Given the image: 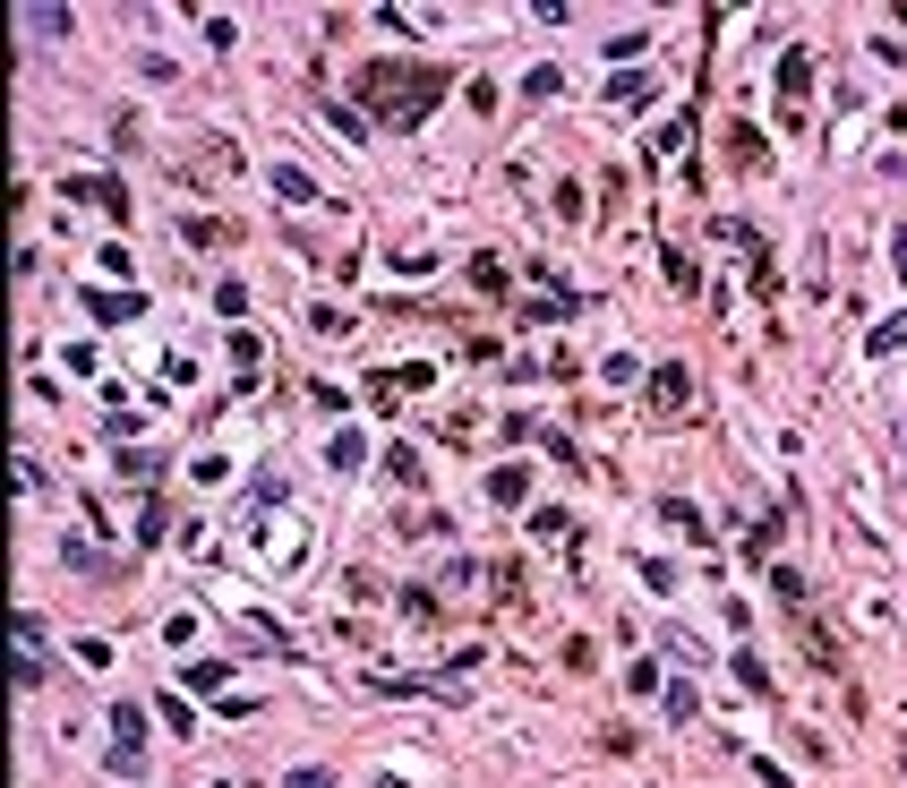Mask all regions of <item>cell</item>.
Wrapping results in <instances>:
<instances>
[{
  "label": "cell",
  "mask_w": 907,
  "mask_h": 788,
  "mask_svg": "<svg viewBox=\"0 0 907 788\" xmlns=\"http://www.w3.org/2000/svg\"><path fill=\"white\" fill-rule=\"evenodd\" d=\"M386 480L411 489V480H420V446H386Z\"/></svg>",
  "instance_id": "19"
},
{
  "label": "cell",
  "mask_w": 907,
  "mask_h": 788,
  "mask_svg": "<svg viewBox=\"0 0 907 788\" xmlns=\"http://www.w3.org/2000/svg\"><path fill=\"white\" fill-rule=\"evenodd\" d=\"M668 283H677V292H702V266H694V258H685V249H677V240H668Z\"/></svg>",
  "instance_id": "25"
},
{
  "label": "cell",
  "mask_w": 907,
  "mask_h": 788,
  "mask_svg": "<svg viewBox=\"0 0 907 788\" xmlns=\"http://www.w3.org/2000/svg\"><path fill=\"white\" fill-rule=\"evenodd\" d=\"M608 103H625V112H643V103H659V86H650V77H616V86H608Z\"/></svg>",
  "instance_id": "22"
},
{
  "label": "cell",
  "mask_w": 907,
  "mask_h": 788,
  "mask_svg": "<svg viewBox=\"0 0 907 788\" xmlns=\"http://www.w3.org/2000/svg\"><path fill=\"white\" fill-rule=\"evenodd\" d=\"M86 309H95L103 326H129V318H146L155 300H146V292H86Z\"/></svg>",
  "instance_id": "7"
},
{
  "label": "cell",
  "mask_w": 907,
  "mask_h": 788,
  "mask_svg": "<svg viewBox=\"0 0 907 788\" xmlns=\"http://www.w3.org/2000/svg\"><path fill=\"white\" fill-rule=\"evenodd\" d=\"M643 394H650V412H659V421H677V412H694V369H685V361H659L643 377Z\"/></svg>",
  "instance_id": "4"
},
{
  "label": "cell",
  "mask_w": 907,
  "mask_h": 788,
  "mask_svg": "<svg viewBox=\"0 0 907 788\" xmlns=\"http://www.w3.org/2000/svg\"><path fill=\"white\" fill-rule=\"evenodd\" d=\"M61 558L77 566V574H103V583H112V574H121V558H103L95 540H61Z\"/></svg>",
  "instance_id": "11"
},
{
  "label": "cell",
  "mask_w": 907,
  "mask_h": 788,
  "mask_svg": "<svg viewBox=\"0 0 907 788\" xmlns=\"http://www.w3.org/2000/svg\"><path fill=\"white\" fill-rule=\"evenodd\" d=\"M189 686H197V694H223V686H231V652H223V660H197Z\"/></svg>",
  "instance_id": "21"
},
{
  "label": "cell",
  "mask_w": 907,
  "mask_h": 788,
  "mask_svg": "<svg viewBox=\"0 0 907 788\" xmlns=\"http://www.w3.org/2000/svg\"><path fill=\"white\" fill-rule=\"evenodd\" d=\"M428 377H437V369H420V361H403V369H386V377H377V394H420Z\"/></svg>",
  "instance_id": "17"
},
{
  "label": "cell",
  "mask_w": 907,
  "mask_h": 788,
  "mask_svg": "<svg viewBox=\"0 0 907 788\" xmlns=\"http://www.w3.org/2000/svg\"><path fill=\"white\" fill-rule=\"evenodd\" d=\"M899 343H907V318H882V326L865 334V352H874V361H890V352H899Z\"/></svg>",
  "instance_id": "23"
},
{
  "label": "cell",
  "mask_w": 907,
  "mask_h": 788,
  "mask_svg": "<svg viewBox=\"0 0 907 788\" xmlns=\"http://www.w3.org/2000/svg\"><path fill=\"white\" fill-rule=\"evenodd\" d=\"M359 455H368L359 428H334V437H325V463H334V471H359Z\"/></svg>",
  "instance_id": "13"
},
{
  "label": "cell",
  "mask_w": 907,
  "mask_h": 788,
  "mask_svg": "<svg viewBox=\"0 0 907 788\" xmlns=\"http://www.w3.org/2000/svg\"><path fill=\"white\" fill-rule=\"evenodd\" d=\"M890 266H899V283H907V224L890 231Z\"/></svg>",
  "instance_id": "31"
},
{
  "label": "cell",
  "mask_w": 907,
  "mask_h": 788,
  "mask_svg": "<svg viewBox=\"0 0 907 788\" xmlns=\"http://www.w3.org/2000/svg\"><path fill=\"white\" fill-rule=\"evenodd\" d=\"M514 318H522V326H556V318H574V292H531Z\"/></svg>",
  "instance_id": "8"
},
{
  "label": "cell",
  "mask_w": 907,
  "mask_h": 788,
  "mask_svg": "<svg viewBox=\"0 0 907 788\" xmlns=\"http://www.w3.org/2000/svg\"><path fill=\"white\" fill-rule=\"evenodd\" d=\"M155 720L171 728V737H197V720H189V703H180V694H163V703H155Z\"/></svg>",
  "instance_id": "26"
},
{
  "label": "cell",
  "mask_w": 907,
  "mask_h": 788,
  "mask_svg": "<svg viewBox=\"0 0 907 788\" xmlns=\"http://www.w3.org/2000/svg\"><path fill=\"white\" fill-rule=\"evenodd\" d=\"M446 86H454V77L437 61H359V86H352V95L368 103L386 129H420Z\"/></svg>",
  "instance_id": "1"
},
{
  "label": "cell",
  "mask_w": 907,
  "mask_h": 788,
  "mask_svg": "<svg viewBox=\"0 0 907 788\" xmlns=\"http://www.w3.org/2000/svg\"><path fill=\"white\" fill-rule=\"evenodd\" d=\"M719 240H728V249H746V266H753V300L771 309V300H779V258H771V240H762L753 224H737V215L719 224Z\"/></svg>",
  "instance_id": "3"
},
{
  "label": "cell",
  "mask_w": 907,
  "mask_h": 788,
  "mask_svg": "<svg viewBox=\"0 0 907 788\" xmlns=\"http://www.w3.org/2000/svg\"><path fill=\"white\" fill-rule=\"evenodd\" d=\"M522 95H531V103L565 95V69H556V61H540V69H531V77H522Z\"/></svg>",
  "instance_id": "18"
},
{
  "label": "cell",
  "mask_w": 907,
  "mask_h": 788,
  "mask_svg": "<svg viewBox=\"0 0 907 788\" xmlns=\"http://www.w3.org/2000/svg\"><path fill=\"white\" fill-rule=\"evenodd\" d=\"M659 703H668V720H702V694L685 686V677H677V686H659Z\"/></svg>",
  "instance_id": "20"
},
{
  "label": "cell",
  "mask_w": 907,
  "mask_h": 788,
  "mask_svg": "<svg viewBox=\"0 0 907 788\" xmlns=\"http://www.w3.org/2000/svg\"><path fill=\"white\" fill-rule=\"evenodd\" d=\"M121 471H129V480H155V471H163V446H121Z\"/></svg>",
  "instance_id": "24"
},
{
  "label": "cell",
  "mask_w": 907,
  "mask_h": 788,
  "mask_svg": "<svg viewBox=\"0 0 907 788\" xmlns=\"http://www.w3.org/2000/svg\"><path fill=\"white\" fill-rule=\"evenodd\" d=\"M69 197H95L103 215H129V189H121V180H103V172H69Z\"/></svg>",
  "instance_id": "6"
},
{
  "label": "cell",
  "mask_w": 907,
  "mask_h": 788,
  "mask_svg": "<svg viewBox=\"0 0 907 788\" xmlns=\"http://www.w3.org/2000/svg\"><path fill=\"white\" fill-rule=\"evenodd\" d=\"M625 694H659V668H650L643 652H634V668H625Z\"/></svg>",
  "instance_id": "29"
},
{
  "label": "cell",
  "mask_w": 907,
  "mask_h": 788,
  "mask_svg": "<svg viewBox=\"0 0 907 788\" xmlns=\"http://www.w3.org/2000/svg\"><path fill=\"white\" fill-rule=\"evenodd\" d=\"M274 197H283V206H317V180H309L300 164H283L274 172Z\"/></svg>",
  "instance_id": "14"
},
{
  "label": "cell",
  "mask_w": 907,
  "mask_h": 788,
  "mask_svg": "<svg viewBox=\"0 0 907 788\" xmlns=\"http://www.w3.org/2000/svg\"><path fill=\"white\" fill-rule=\"evenodd\" d=\"M771 591L788 600V609H805V574H796V566H771Z\"/></svg>",
  "instance_id": "27"
},
{
  "label": "cell",
  "mask_w": 907,
  "mask_h": 788,
  "mask_svg": "<svg viewBox=\"0 0 907 788\" xmlns=\"http://www.w3.org/2000/svg\"><path fill=\"white\" fill-rule=\"evenodd\" d=\"M180 240H189V249H223V240H240V231L215 224V215H189V224H180Z\"/></svg>",
  "instance_id": "15"
},
{
  "label": "cell",
  "mask_w": 907,
  "mask_h": 788,
  "mask_svg": "<svg viewBox=\"0 0 907 788\" xmlns=\"http://www.w3.org/2000/svg\"><path fill=\"white\" fill-rule=\"evenodd\" d=\"M522 497H531V471H522V463H497V471H488V506H522Z\"/></svg>",
  "instance_id": "9"
},
{
  "label": "cell",
  "mask_w": 907,
  "mask_h": 788,
  "mask_svg": "<svg viewBox=\"0 0 907 788\" xmlns=\"http://www.w3.org/2000/svg\"><path fill=\"white\" fill-rule=\"evenodd\" d=\"M659 523L677 531V540H711V523H702V506H685V497H659Z\"/></svg>",
  "instance_id": "10"
},
{
  "label": "cell",
  "mask_w": 907,
  "mask_h": 788,
  "mask_svg": "<svg viewBox=\"0 0 907 788\" xmlns=\"http://www.w3.org/2000/svg\"><path fill=\"white\" fill-rule=\"evenodd\" d=\"M103 728H112L103 771H112V780H146V703H112V712H103Z\"/></svg>",
  "instance_id": "2"
},
{
  "label": "cell",
  "mask_w": 907,
  "mask_h": 788,
  "mask_svg": "<svg viewBox=\"0 0 907 788\" xmlns=\"http://www.w3.org/2000/svg\"><path fill=\"white\" fill-rule=\"evenodd\" d=\"M27 27H34V34H69V9H52V0H34V9H27Z\"/></svg>",
  "instance_id": "28"
},
{
  "label": "cell",
  "mask_w": 907,
  "mask_h": 788,
  "mask_svg": "<svg viewBox=\"0 0 907 788\" xmlns=\"http://www.w3.org/2000/svg\"><path fill=\"white\" fill-rule=\"evenodd\" d=\"M805 95H813V52L788 43V52H779V103H805Z\"/></svg>",
  "instance_id": "5"
},
{
  "label": "cell",
  "mask_w": 907,
  "mask_h": 788,
  "mask_svg": "<svg viewBox=\"0 0 907 788\" xmlns=\"http://www.w3.org/2000/svg\"><path fill=\"white\" fill-rule=\"evenodd\" d=\"M728 668H737V686H746V694H771V660H762V652H737Z\"/></svg>",
  "instance_id": "16"
},
{
  "label": "cell",
  "mask_w": 907,
  "mask_h": 788,
  "mask_svg": "<svg viewBox=\"0 0 907 788\" xmlns=\"http://www.w3.org/2000/svg\"><path fill=\"white\" fill-rule=\"evenodd\" d=\"M779 540H788V515H762V523L746 531V558H753V566H771V549H779Z\"/></svg>",
  "instance_id": "12"
},
{
  "label": "cell",
  "mask_w": 907,
  "mask_h": 788,
  "mask_svg": "<svg viewBox=\"0 0 907 788\" xmlns=\"http://www.w3.org/2000/svg\"><path fill=\"white\" fill-rule=\"evenodd\" d=\"M283 788H334V771H317V763H309V771H292Z\"/></svg>",
  "instance_id": "30"
}]
</instances>
